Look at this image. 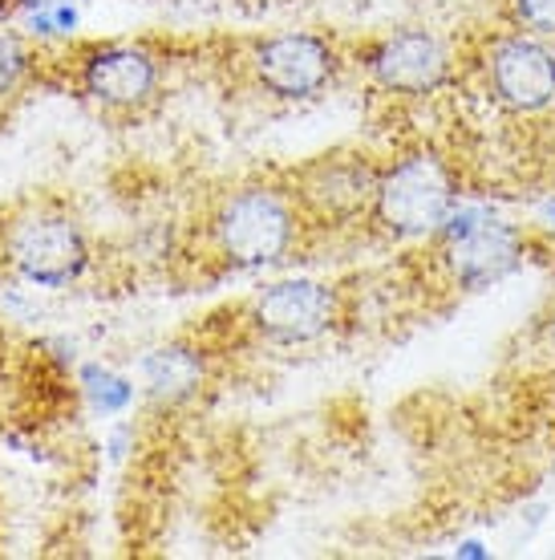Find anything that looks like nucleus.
<instances>
[{"mask_svg": "<svg viewBox=\"0 0 555 560\" xmlns=\"http://www.w3.org/2000/svg\"><path fill=\"white\" fill-rule=\"evenodd\" d=\"M308 228V211L300 208L296 191L272 187V183H248L236 187L211 211V244L227 268L256 272L276 268L300 253Z\"/></svg>", "mask_w": 555, "mask_h": 560, "instance_id": "1", "label": "nucleus"}, {"mask_svg": "<svg viewBox=\"0 0 555 560\" xmlns=\"http://www.w3.org/2000/svg\"><path fill=\"white\" fill-rule=\"evenodd\" d=\"M459 208V175L434 151H410L377 175L369 224L389 240L434 236L450 211Z\"/></svg>", "mask_w": 555, "mask_h": 560, "instance_id": "2", "label": "nucleus"}, {"mask_svg": "<svg viewBox=\"0 0 555 560\" xmlns=\"http://www.w3.org/2000/svg\"><path fill=\"white\" fill-rule=\"evenodd\" d=\"M430 240L434 265L442 268L450 289L479 293L499 284L523 260V232L499 220L491 208H459L446 215Z\"/></svg>", "mask_w": 555, "mask_h": 560, "instance_id": "3", "label": "nucleus"}, {"mask_svg": "<svg viewBox=\"0 0 555 560\" xmlns=\"http://www.w3.org/2000/svg\"><path fill=\"white\" fill-rule=\"evenodd\" d=\"M4 260L33 284L61 289L85 272L90 244L82 224L57 208H25L4 224Z\"/></svg>", "mask_w": 555, "mask_h": 560, "instance_id": "4", "label": "nucleus"}, {"mask_svg": "<svg viewBox=\"0 0 555 560\" xmlns=\"http://www.w3.org/2000/svg\"><path fill=\"white\" fill-rule=\"evenodd\" d=\"M483 85L503 110L543 114L555 106V49L523 28L495 33L483 54Z\"/></svg>", "mask_w": 555, "mask_h": 560, "instance_id": "5", "label": "nucleus"}, {"mask_svg": "<svg viewBox=\"0 0 555 560\" xmlns=\"http://www.w3.org/2000/svg\"><path fill=\"white\" fill-rule=\"evenodd\" d=\"M256 85L284 102L317 98L336 78V49L317 33H280L251 49L248 57Z\"/></svg>", "mask_w": 555, "mask_h": 560, "instance_id": "6", "label": "nucleus"}, {"mask_svg": "<svg viewBox=\"0 0 555 560\" xmlns=\"http://www.w3.org/2000/svg\"><path fill=\"white\" fill-rule=\"evenodd\" d=\"M336 293L320 280H276L256 293L248 308L251 329L272 346H308L336 325Z\"/></svg>", "mask_w": 555, "mask_h": 560, "instance_id": "7", "label": "nucleus"}, {"mask_svg": "<svg viewBox=\"0 0 555 560\" xmlns=\"http://www.w3.org/2000/svg\"><path fill=\"white\" fill-rule=\"evenodd\" d=\"M377 175L365 154H320L317 163H308L296 179V199L308 211V220H329V224H349L357 215H369L377 191Z\"/></svg>", "mask_w": 555, "mask_h": 560, "instance_id": "8", "label": "nucleus"}, {"mask_svg": "<svg viewBox=\"0 0 555 560\" xmlns=\"http://www.w3.org/2000/svg\"><path fill=\"white\" fill-rule=\"evenodd\" d=\"M365 70L386 94L398 98H426L450 82V54L426 28H402L365 54Z\"/></svg>", "mask_w": 555, "mask_h": 560, "instance_id": "9", "label": "nucleus"}, {"mask_svg": "<svg viewBox=\"0 0 555 560\" xmlns=\"http://www.w3.org/2000/svg\"><path fill=\"white\" fill-rule=\"evenodd\" d=\"M163 66L142 45H102L82 61V90L106 110H139L158 94Z\"/></svg>", "mask_w": 555, "mask_h": 560, "instance_id": "10", "label": "nucleus"}, {"mask_svg": "<svg viewBox=\"0 0 555 560\" xmlns=\"http://www.w3.org/2000/svg\"><path fill=\"white\" fill-rule=\"evenodd\" d=\"M199 358L182 346H167V350H154L146 358V386H151L154 398H182L199 386Z\"/></svg>", "mask_w": 555, "mask_h": 560, "instance_id": "11", "label": "nucleus"}, {"mask_svg": "<svg viewBox=\"0 0 555 560\" xmlns=\"http://www.w3.org/2000/svg\"><path fill=\"white\" fill-rule=\"evenodd\" d=\"M507 21L535 37H555V0H507Z\"/></svg>", "mask_w": 555, "mask_h": 560, "instance_id": "12", "label": "nucleus"}, {"mask_svg": "<svg viewBox=\"0 0 555 560\" xmlns=\"http://www.w3.org/2000/svg\"><path fill=\"white\" fill-rule=\"evenodd\" d=\"M25 66H28L25 49H21L13 37H4V33H0V102L9 98L16 85H21V78H25Z\"/></svg>", "mask_w": 555, "mask_h": 560, "instance_id": "13", "label": "nucleus"}, {"mask_svg": "<svg viewBox=\"0 0 555 560\" xmlns=\"http://www.w3.org/2000/svg\"><path fill=\"white\" fill-rule=\"evenodd\" d=\"M462 557H486V552L479 545H462Z\"/></svg>", "mask_w": 555, "mask_h": 560, "instance_id": "14", "label": "nucleus"}]
</instances>
